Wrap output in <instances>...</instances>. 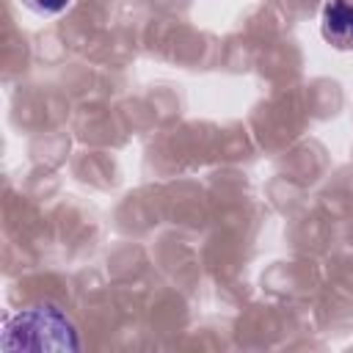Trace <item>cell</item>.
Returning <instances> with one entry per match:
<instances>
[{"instance_id":"obj_1","label":"cell","mask_w":353,"mask_h":353,"mask_svg":"<svg viewBox=\"0 0 353 353\" xmlns=\"http://www.w3.org/2000/svg\"><path fill=\"white\" fill-rule=\"evenodd\" d=\"M3 350H80L77 325L55 303H33L14 312L0 336Z\"/></svg>"},{"instance_id":"obj_2","label":"cell","mask_w":353,"mask_h":353,"mask_svg":"<svg viewBox=\"0 0 353 353\" xmlns=\"http://www.w3.org/2000/svg\"><path fill=\"white\" fill-rule=\"evenodd\" d=\"M320 33L336 50H353V0H325Z\"/></svg>"},{"instance_id":"obj_3","label":"cell","mask_w":353,"mask_h":353,"mask_svg":"<svg viewBox=\"0 0 353 353\" xmlns=\"http://www.w3.org/2000/svg\"><path fill=\"white\" fill-rule=\"evenodd\" d=\"M22 3H25L30 11L41 14V17H55V14L66 11L72 0H22Z\"/></svg>"}]
</instances>
